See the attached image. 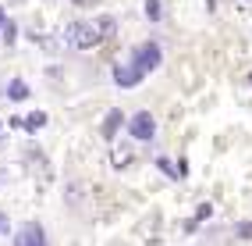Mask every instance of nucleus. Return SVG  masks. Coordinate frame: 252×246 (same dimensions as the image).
<instances>
[{"mask_svg":"<svg viewBox=\"0 0 252 246\" xmlns=\"http://www.w3.org/2000/svg\"><path fill=\"white\" fill-rule=\"evenodd\" d=\"M64 46L68 50H96L99 43V32H96V25H93V18H78V22H68V29H64Z\"/></svg>","mask_w":252,"mask_h":246,"instance_id":"f257e3e1","label":"nucleus"},{"mask_svg":"<svg viewBox=\"0 0 252 246\" xmlns=\"http://www.w3.org/2000/svg\"><path fill=\"white\" fill-rule=\"evenodd\" d=\"M128 64H135L142 75H153V72H160V64H163V46L157 40H142L139 46H131Z\"/></svg>","mask_w":252,"mask_h":246,"instance_id":"f03ea898","label":"nucleus"},{"mask_svg":"<svg viewBox=\"0 0 252 246\" xmlns=\"http://www.w3.org/2000/svg\"><path fill=\"white\" fill-rule=\"evenodd\" d=\"M125 132L131 143H153L157 139V118L153 111H135L125 118Z\"/></svg>","mask_w":252,"mask_h":246,"instance_id":"7ed1b4c3","label":"nucleus"},{"mask_svg":"<svg viewBox=\"0 0 252 246\" xmlns=\"http://www.w3.org/2000/svg\"><path fill=\"white\" fill-rule=\"evenodd\" d=\"M11 246H50V236L39 221H25L22 228H14Z\"/></svg>","mask_w":252,"mask_h":246,"instance_id":"20e7f679","label":"nucleus"},{"mask_svg":"<svg viewBox=\"0 0 252 246\" xmlns=\"http://www.w3.org/2000/svg\"><path fill=\"white\" fill-rule=\"evenodd\" d=\"M110 79H114V86L117 89H135V86H142V72L135 68V64H128V61H117L114 68H110Z\"/></svg>","mask_w":252,"mask_h":246,"instance_id":"39448f33","label":"nucleus"},{"mask_svg":"<svg viewBox=\"0 0 252 246\" xmlns=\"http://www.w3.org/2000/svg\"><path fill=\"white\" fill-rule=\"evenodd\" d=\"M121 132H125V111H121V107H110V111L103 114V122H99V139H103V143H114Z\"/></svg>","mask_w":252,"mask_h":246,"instance_id":"423d86ee","label":"nucleus"},{"mask_svg":"<svg viewBox=\"0 0 252 246\" xmlns=\"http://www.w3.org/2000/svg\"><path fill=\"white\" fill-rule=\"evenodd\" d=\"M46 122H50V114L36 107V111H29L25 118H22V132H25V136H39L43 128H46Z\"/></svg>","mask_w":252,"mask_h":246,"instance_id":"0eeeda50","label":"nucleus"},{"mask_svg":"<svg viewBox=\"0 0 252 246\" xmlns=\"http://www.w3.org/2000/svg\"><path fill=\"white\" fill-rule=\"evenodd\" d=\"M4 96H7L11 104H25L29 96H32V86H29L25 79H11L7 86H4Z\"/></svg>","mask_w":252,"mask_h":246,"instance_id":"6e6552de","label":"nucleus"},{"mask_svg":"<svg viewBox=\"0 0 252 246\" xmlns=\"http://www.w3.org/2000/svg\"><path fill=\"white\" fill-rule=\"evenodd\" d=\"M18 36H22V29H18V22L11 18H4V25H0V46H4V50H14V43H18Z\"/></svg>","mask_w":252,"mask_h":246,"instance_id":"1a4fd4ad","label":"nucleus"},{"mask_svg":"<svg viewBox=\"0 0 252 246\" xmlns=\"http://www.w3.org/2000/svg\"><path fill=\"white\" fill-rule=\"evenodd\" d=\"M110 161H114V168H117V171H125L128 164L135 161V154H131V146H121V143L114 139V143H110Z\"/></svg>","mask_w":252,"mask_h":246,"instance_id":"9d476101","label":"nucleus"},{"mask_svg":"<svg viewBox=\"0 0 252 246\" xmlns=\"http://www.w3.org/2000/svg\"><path fill=\"white\" fill-rule=\"evenodd\" d=\"M93 25H96V32H99V40H103V43L117 32V18H114V14H96Z\"/></svg>","mask_w":252,"mask_h":246,"instance_id":"9b49d317","label":"nucleus"},{"mask_svg":"<svg viewBox=\"0 0 252 246\" xmlns=\"http://www.w3.org/2000/svg\"><path fill=\"white\" fill-rule=\"evenodd\" d=\"M142 11H146V22H163V0H142Z\"/></svg>","mask_w":252,"mask_h":246,"instance_id":"f8f14e48","label":"nucleus"},{"mask_svg":"<svg viewBox=\"0 0 252 246\" xmlns=\"http://www.w3.org/2000/svg\"><path fill=\"white\" fill-rule=\"evenodd\" d=\"M153 164H157V171H160V175H167L171 182H178V168H174V161H171V157H163V154H160V157H153Z\"/></svg>","mask_w":252,"mask_h":246,"instance_id":"ddd939ff","label":"nucleus"},{"mask_svg":"<svg viewBox=\"0 0 252 246\" xmlns=\"http://www.w3.org/2000/svg\"><path fill=\"white\" fill-rule=\"evenodd\" d=\"M192 218H195L199 225H206V221H213V204H210V200H203V204H195V210H192Z\"/></svg>","mask_w":252,"mask_h":246,"instance_id":"4468645a","label":"nucleus"},{"mask_svg":"<svg viewBox=\"0 0 252 246\" xmlns=\"http://www.w3.org/2000/svg\"><path fill=\"white\" fill-rule=\"evenodd\" d=\"M234 239H242V243H252V221H234Z\"/></svg>","mask_w":252,"mask_h":246,"instance_id":"2eb2a0df","label":"nucleus"},{"mask_svg":"<svg viewBox=\"0 0 252 246\" xmlns=\"http://www.w3.org/2000/svg\"><path fill=\"white\" fill-rule=\"evenodd\" d=\"M199 228H203V225H199L195 218H185V225H181V232H185V236H195Z\"/></svg>","mask_w":252,"mask_h":246,"instance_id":"dca6fc26","label":"nucleus"},{"mask_svg":"<svg viewBox=\"0 0 252 246\" xmlns=\"http://www.w3.org/2000/svg\"><path fill=\"white\" fill-rule=\"evenodd\" d=\"M7 232H11V218L0 210V236H7Z\"/></svg>","mask_w":252,"mask_h":246,"instance_id":"f3484780","label":"nucleus"},{"mask_svg":"<svg viewBox=\"0 0 252 246\" xmlns=\"http://www.w3.org/2000/svg\"><path fill=\"white\" fill-rule=\"evenodd\" d=\"M71 4H75V7H93L96 0H71Z\"/></svg>","mask_w":252,"mask_h":246,"instance_id":"a211bd4d","label":"nucleus"},{"mask_svg":"<svg viewBox=\"0 0 252 246\" xmlns=\"http://www.w3.org/2000/svg\"><path fill=\"white\" fill-rule=\"evenodd\" d=\"M206 7H210V14H213V11H217V0H206Z\"/></svg>","mask_w":252,"mask_h":246,"instance_id":"6ab92c4d","label":"nucleus"},{"mask_svg":"<svg viewBox=\"0 0 252 246\" xmlns=\"http://www.w3.org/2000/svg\"><path fill=\"white\" fill-rule=\"evenodd\" d=\"M0 132H4V122H0Z\"/></svg>","mask_w":252,"mask_h":246,"instance_id":"aec40b11","label":"nucleus"},{"mask_svg":"<svg viewBox=\"0 0 252 246\" xmlns=\"http://www.w3.org/2000/svg\"><path fill=\"white\" fill-rule=\"evenodd\" d=\"M14 4H22V0H14Z\"/></svg>","mask_w":252,"mask_h":246,"instance_id":"412c9836","label":"nucleus"},{"mask_svg":"<svg viewBox=\"0 0 252 246\" xmlns=\"http://www.w3.org/2000/svg\"><path fill=\"white\" fill-rule=\"evenodd\" d=\"M0 96H4V89H0Z\"/></svg>","mask_w":252,"mask_h":246,"instance_id":"4be33fe9","label":"nucleus"},{"mask_svg":"<svg viewBox=\"0 0 252 246\" xmlns=\"http://www.w3.org/2000/svg\"><path fill=\"white\" fill-rule=\"evenodd\" d=\"M249 79H252V75H249Z\"/></svg>","mask_w":252,"mask_h":246,"instance_id":"5701e85b","label":"nucleus"}]
</instances>
